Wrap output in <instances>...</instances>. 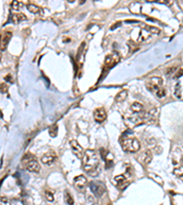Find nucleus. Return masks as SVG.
<instances>
[{
  "mask_svg": "<svg viewBox=\"0 0 183 205\" xmlns=\"http://www.w3.org/2000/svg\"><path fill=\"white\" fill-rule=\"evenodd\" d=\"M82 166L83 169L88 173H93L97 169L100 165L99 157L95 151L87 150L82 156Z\"/></svg>",
  "mask_w": 183,
  "mask_h": 205,
  "instance_id": "obj_1",
  "label": "nucleus"
},
{
  "mask_svg": "<svg viewBox=\"0 0 183 205\" xmlns=\"http://www.w3.org/2000/svg\"><path fill=\"white\" fill-rule=\"evenodd\" d=\"M120 142L122 144V148L125 151L127 152H136L140 149V142L136 138H124L122 137L120 139Z\"/></svg>",
  "mask_w": 183,
  "mask_h": 205,
  "instance_id": "obj_2",
  "label": "nucleus"
},
{
  "mask_svg": "<svg viewBox=\"0 0 183 205\" xmlns=\"http://www.w3.org/2000/svg\"><path fill=\"white\" fill-rule=\"evenodd\" d=\"M89 186H90L92 192H93L97 198L101 197L106 191V187L102 182H97V181L91 182L89 183Z\"/></svg>",
  "mask_w": 183,
  "mask_h": 205,
  "instance_id": "obj_3",
  "label": "nucleus"
},
{
  "mask_svg": "<svg viewBox=\"0 0 183 205\" xmlns=\"http://www.w3.org/2000/svg\"><path fill=\"white\" fill-rule=\"evenodd\" d=\"M25 166L27 169L30 172H39L40 169V166L39 164V161L33 158V157H27L25 161Z\"/></svg>",
  "mask_w": 183,
  "mask_h": 205,
  "instance_id": "obj_4",
  "label": "nucleus"
},
{
  "mask_svg": "<svg viewBox=\"0 0 183 205\" xmlns=\"http://www.w3.org/2000/svg\"><path fill=\"white\" fill-rule=\"evenodd\" d=\"M162 84H163V79L160 77H152L146 81V86L148 90L153 91V90H158L159 89H160Z\"/></svg>",
  "mask_w": 183,
  "mask_h": 205,
  "instance_id": "obj_5",
  "label": "nucleus"
},
{
  "mask_svg": "<svg viewBox=\"0 0 183 205\" xmlns=\"http://www.w3.org/2000/svg\"><path fill=\"white\" fill-rule=\"evenodd\" d=\"M120 60V57L119 55L114 52V53H112V54H109L105 57V59H104V65L106 67H108L109 68L113 67L114 66H115L118 61Z\"/></svg>",
  "mask_w": 183,
  "mask_h": 205,
  "instance_id": "obj_6",
  "label": "nucleus"
},
{
  "mask_svg": "<svg viewBox=\"0 0 183 205\" xmlns=\"http://www.w3.org/2000/svg\"><path fill=\"white\" fill-rule=\"evenodd\" d=\"M70 145H71V149H72V152L74 153V155H76L78 158H82L84 151H83L82 147L79 144V142L75 140H72L70 141Z\"/></svg>",
  "mask_w": 183,
  "mask_h": 205,
  "instance_id": "obj_7",
  "label": "nucleus"
},
{
  "mask_svg": "<svg viewBox=\"0 0 183 205\" xmlns=\"http://www.w3.org/2000/svg\"><path fill=\"white\" fill-rule=\"evenodd\" d=\"M12 38V33L9 31H6L3 35L0 37V51L5 50Z\"/></svg>",
  "mask_w": 183,
  "mask_h": 205,
  "instance_id": "obj_8",
  "label": "nucleus"
},
{
  "mask_svg": "<svg viewBox=\"0 0 183 205\" xmlns=\"http://www.w3.org/2000/svg\"><path fill=\"white\" fill-rule=\"evenodd\" d=\"M106 117H107V115H106V112L104 108L96 109L94 112V118H95V121L98 123H102L103 121H104L106 120Z\"/></svg>",
  "mask_w": 183,
  "mask_h": 205,
  "instance_id": "obj_9",
  "label": "nucleus"
},
{
  "mask_svg": "<svg viewBox=\"0 0 183 205\" xmlns=\"http://www.w3.org/2000/svg\"><path fill=\"white\" fill-rule=\"evenodd\" d=\"M56 160V153L53 151H50L45 153L41 158V162L45 165H51Z\"/></svg>",
  "mask_w": 183,
  "mask_h": 205,
  "instance_id": "obj_10",
  "label": "nucleus"
},
{
  "mask_svg": "<svg viewBox=\"0 0 183 205\" xmlns=\"http://www.w3.org/2000/svg\"><path fill=\"white\" fill-rule=\"evenodd\" d=\"M86 185H87V179L83 175H80L74 178V186L76 189L82 191L83 189H85Z\"/></svg>",
  "mask_w": 183,
  "mask_h": 205,
  "instance_id": "obj_11",
  "label": "nucleus"
},
{
  "mask_svg": "<svg viewBox=\"0 0 183 205\" xmlns=\"http://www.w3.org/2000/svg\"><path fill=\"white\" fill-rule=\"evenodd\" d=\"M127 95H128V92L127 89H123V90H121L120 92H118L115 96V101L116 102H123L124 100H126V98H127Z\"/></svg>",
  "mask_w": 183,
  "mask_h": 205,
  "instance_id": "obj_12",
  "label": "nucleus"
},
{
  "mask_svg": "<svg viewBox=\"0 0 183 205\" xmlns=\"http://www.w3.org/2000/svg\"><path fill=\"white\" fill-rule=\"evenodd\" d=\"M27 19V17L22 14V13H18V14H13L11 17V20L14 24H18L21 21H24Z\"/></svg>",
  "mask_w": 183,
  "mask_h": 205,
  "instance_id": "obj_13",
  "label": "nucleus"
},
{
  "mask_svg": "<svg viewBox=\"0 0 183 205\" xmlns=\"http://www.w3.org/2000/svg\"><path fill=\"white\" fill-rule=\"evenodd\" d=\"M174 95L177 98L182 99V84L181 83H177L174 89Z\"/></svg>",
  "mask_w": 183,
  "mask_h": 205,
  "instance_id": "obj_14",
  "label": "nucleus"
},
{
  "mask_svg": "<svg viewBox=\"0 0 183 205\" xmlns=\"http://www.w3.org/2000/svg\"><path fill=\"white\" fill-rule=\"evenodd\" d=\"M130 109H131V110H132L133 112L138 113V112H140V111L143 110L144 107H143V105H142L141 103H139V102H134V103L131 105Z\"/></svg>",
  "mask_w": 183,
  "mask_h": 205,
  "instance_id": "obj_15",
  "label": "nucleus"
},
{
  "mask_svg": "<svg viewBox=\"0 0 183 205\" xmlns=\"http://www.w3.org/2000/svg\"><path fill=\"white\" fill-rule=\"evenodd\" d=\"M149 36H150V33L146 29H142L140 31V34H139L138 41H145L149 38Z\"/></svg>",
  "mask_w": 183,
  "mask_h": 205,
  "instance_id": "obj_16",
  "label": "nucleus"
},
{
  "mask_svg": "<svg viewBox=\"0 0 183 205\" xmlns=\"http://www.w3.org/2000/svg\"><path fill=\"white\" fill-rule=\"evenodd\" d=\"M64 200H65V202L68 205H73L74 204V200L72 199V194L67 191H65V192H64Z\"/></svg>",
  "mask_w": 183,
  "mask_h": 205,
  "instance_id": "obj_17",
  "label": "nucleus"
},
{
  "mask_svg": "<svg viewBox=\"0 0 183 205\" xmlns=\"http://www.w3.org/2000/svg\"><path fill=\"white\" fill-rule=\"evenodd\" d=\"M27 10L30 12V13H33V14H37V13H40V8L36 6V5H33V4H29L27 6Z\"/></svg>",
  "mask_w": 183,
  "mask_h": 205,
  "instance_id": "obj_18",
  "label": "nucleus"
},
{
  "mask_svg": "<svg viewBox=\"0 0 183 205\" xmlns=\"http://www.w3.org/2000/svg\"><path fill=\"white\" fill-rule=\"evenodd\" d=\"M143 160H144V162L146 163V164H148V163L152 160V152H151L149 150H147V151H145L144 156H143Z\"/></svg>",
  "mask_w": 183,
  "mask_h": 205,
  "instance_id": "obj_19",
  "label": "nucleus"
},
{
  "mask_svg": "<svg viewBox=\"0 0 183 205\" xmlns=\"http://www.w3.org/2000/svg\"><path fill=\"white\" fill-rule=\"evenodd\" d=\"M127 180V177L125 175H117L114 178V181L117 182V184H123Z\"/></svg>",
  "mask_w": 183,
  "mask_h": 205,
  "instance_id": "obj_20",
  "label": "nucleus"
},
{
  "mask_svg": "<svg viewBox=\"0 0 183 205\" xmlns=\"http://www.w3.org/2000/svg\"><path fill=\"white\" fill-rule=\"evenodd\" d=\"M22 6H23V3L21 1H13L11 3V7L15 10H18L19 8H21Z\"/></svg>",
  "mask_w": 183,
  "mask_h": 205,
  "instance_id": "obj_21",
  "label": "nucleus"
},
{
  "mask_svg": "<svg viewBox=\"0 0 183 205\" xmlns=\"http://www.w3.org/2000/svg\"><path fill=\"white\" fill-rule=\"evenodd\" d=\"M57 132H58V126L57 125H53L50 128V135L51 137H56L57 136Z\"/></svg>",
  "mask_w": 183,
  "mask_h": 205,
  "instance_id": "obj_22",
  "label": "nucleus"
},
{
  "mask_svg": "<svg viewBox=\"0 0 183 205\" xmlns=\"http://www.w3.org/2000/svg\"><path fill=\"white\" fill-rule=\"evenodd\" d=\"M149 33H152V34H156V35H158V34L160 33V29L156 27V26H148V30H147Z\"/></svg>",
  "mask_w": 183,
  "mask_h": 205,
  "instance_id": "obj_23",
  "label": "nucleus"
},
{
  "mask_svg": "<svg viewBox=\"0 0 183 205\" xmlns=\"http://www.w3.org/2000/svg\"><path fill=\"white\" fill-rule=\"evenodd\" d=\"M45 197H46L47 200H49V201H52V200H54V195H53V193H52L50 191H48V190L45 191Z\"/></svg>",
  "mask_w": 183,
  "mask_h": 205,
  "instance_id": "obj_24",
  "label": "nucleus"
},
{
  "mask_svg": "<svg viewBox=\"0 0 183 205\" xmlns=\"http://www.w3.org/2000/svg\"><path fill=\"white\" fill-rule=\"evenodd\" d=\"M166 96V89H159L157 90V97L158 98H163Z\"/></svg>",
  "mask_w": 183,
  "mask_h": 205,
  "instance_id": "obj_25",
  "label": "nucleus"
},
{
  "mask_svg": "<svg viewBox=\"0 0 183 205\" xmlns=\"http://www.w3.org/2000/svg\"><path fill=\"white\" fill-rule=\"evenodd\" d=\"M0 205H11V202L8 198L2 197L0 199Z\"/></svg>",
  "mask_w": 183,
  "mask_h": 205,
  "instance_id": "obj_26",
  "label": "nucleus"
},
{
  "mask_svg": "<svg viewBox=\"0 0 183 205\" xmlns=\"http://www.w3.org/2000/svg\"><path fill=\"white\" fill-rule=\"evenodd\" d=\"M8 85L6 83H1V84H0V93L4 94V93H6L8 91Z\"/></svg>",
  "mask_w": 183,
  "mask_h": 205,
  "instance_id": "obj_27",
  "label": "nucleus"
},
{
  "mask_svg": "<svg viewBox=\"0 0 183 205\" xmlns=\"http://www.w3.org/2000/svg\"><path fill=\"white\" fill-rule=\"evenodd\" d=\"M175 70H176V67H175L168 68V70H167V76H169L170 74H173L174 71H175Z\"/></svg>",
  "mask_w": 183,
  "mask_h": 205,
  "instance_id": "obj_28",
  "label": "nucleus"
},
{
  "mask_svg": "<svg viewBox=\"0 0 183 205\" xmlns=\"http://www.w3.org/2000/svg\"><path fill=\"white\" fill-rule=\"evenodd\" d=\"M181 76H182V67H180V68H179V70L177 72V75H176V76H174V78H175V79H178V78H179V77H181Z\"/></svg>",
  "mask_w": 183,
  "mask_h": 205,
  "instance_id": "obj_29",
  "label": "nucleus"
},
{
  "mask_svg": "<svg viewBox=\"0 0 183 205\" xmlns=\"http://www.w3.org/2000/svg\"><path fill=\"white\" fill-rule=\"evenodd\" d=\"M5 79H6V80H9L8 82H12V79L10 78V75H8V76L5 78Z\"/></svg>",
  "mask_w": 183,
  "mask_h": 205,
  "instance_id": "obj_30",
  "label": "nucleus"
},
{
  "mask_svg": "<svg viewBox=\"0 0 183 205\" xmlns=\"http://www.w3.org/2000/svg\"><path fill=\"white\" fill-rule=\"evenodd\" d=\"M1 59H2V52L0 51V62H1Z\"/></svg>",
  "mask_w": 183,
  "mask_h": 205,
  "instance_id": "obj_31",
  "label": "nucleus"
}]
</instances>
